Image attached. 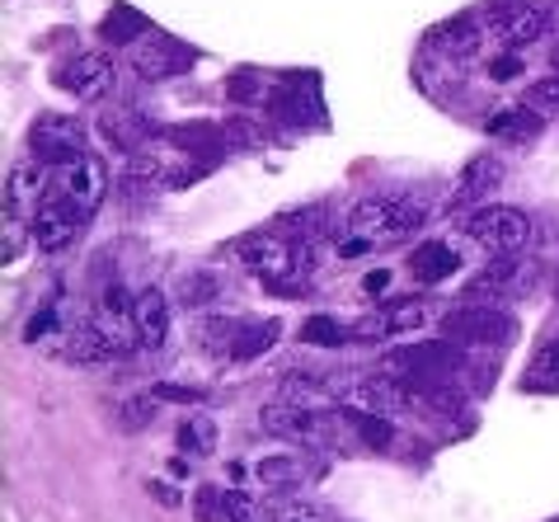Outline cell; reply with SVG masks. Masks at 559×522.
Segmentation results:
<instances>
[{
    "label": "cell",
    "mask_w": 559,
    "mask_h": 522,
    "mask_svg": "<svg viewBox=\"0 0 559 522\" xmlns=\"http://www.w3.org/2000/svg\"><path fill=\"white\" fill-rule=\"evenodd\" d=\"M155 395H160V401H175V405H203L207 401L203 387H179V381H160Z\"/></svg>",
    "instance_id": "cell-37"
},
{
    "label": "cell",
    "mask_w": 559,
    "mask_h": 522,
    "mask_svg": "<svg viewBox=\"0 0 559 522\" xmlns=\"http://www.w3.org/2000/svg\"><path fill=\"white\" fill-rule=\"evenodd\" d=\"M85 128L81 118L71 114H38L28 122V151H34V161L43 165H71L85 156Z\"/></svg>",
    "instance_id": "cell-4"
},
{
    "label": "cell",
    "mask_w": 559,
    "mask_h": 522,
    "mask_svg": "<svg viewBox=\"0 0 559 522\" xmlns=\"http://www.w3.org/2000/svg\"><path fill=\"white\" fill-rule=\"evenodd\" d=\"M465 236H471L479 250H489V254H518V250H526V245H532L536 226H532V217H526V212L493 203V207L471 212V222H465Z\"/></svg>",
    "instance_id": "cell-3"
},
{
    "label": "cell",
    "mask_w": 559,
    "mask_h": 522,
    "mask_svg": "<svg viewBox=\"0 0 559 522\" xmlns=\"http://www.w3.org/2000/svg\"><path fill=\"white\" fill-rule=\"evenodd\" d=\"M155 405H160V395H128V401L118 405V428L122 434H142V428L155 419Z\"/></svg>",
    "instance_id": "cell-31"
},
{
    "label": "cell",
    "mask_w": 559,
    "mask_h": 522,
    "mask_svg": "<svg viewBox=\"0 0 559 522\" xmlns=\"http://www.w3.org/2000/svg\"><path fill=\"white\" fill-rule=\"evenodd\" d=\"M526 391H559V340L540 344L532 353V363H526Z\"/></svg>",
    "instance_id": "cell-25"
},
{
    "label": "cell",
    "mask_w": 559,
    "mask_h": 522,
    "mask_svg": "<svg viewBox=\"0 0 559 522\" xmlns=\"http://www.w3.org/2000/svg\"><path fill=\"white\" fill-rule=\"evenodd\" d=\"M362 287H367V292H385V287H391V273H385V269H371L367 278H362Z\"/></svg>",
    "instance_id": "cell-41"
},
{
    "label": "cell",
    "mask_w": 559,
    "mask_h": 522,
    "mask_svg": "<svg viewBox=\"0 0 559 522\" xmlns=\"http://www.w3.org/2000/svg\"><path fill=\"white\" fill-rule=\"evenodd\" d=\"M269 522H320V509L316 503H273L269 509Z\"/></svg>",
    "instance_id": "cell-36"
},
{
    "label": "cell",
    "mask_w": 559,
    "mask_h": 522,
    "mask_svg": "<svg viewBox=\"0 0 559 522\" xmlns=\"http://www.w3.org/2000/svg\"><path fill=\"white\" fill-rule=\"evenodd\" d=\"M259 424L269 428L273 438H287V442H310V448H320L324 438H330V428H324L320 410H306V405H292V401H273L259 410Z\"/></svg>",
    "instance_id": "cell-7"
},
{
    "label": "cell",
    "mask_w": 559,
    "mask_h": 522,
    "mask_svg": "<svg viewBox=\"0 0 559 522\" xmlns=\"http://www.w3.org/2000/svg\"><path fill=\"white\" fill-rule=\"evenodd\" d=\"M122 175L142 179V183H155V179H165V165L155 161L151 151H128V161H122Z\"/></svg>",
    "instance_id": "cell-35"
},
{
    "label": "cell",
    "mask_w": 559,
    "mask_h": 522,
    "mask_svg": "<svg viewBox=\"0 0 559 522\" xmlns=\"http://www.w3.org/2000/svg\"><path fill=\"white\" fill-rule=\"evenodd\" d=\"M99 38L108 48H122V43H132V38H151V20L136 5H114L99 24Z\"/></svg>",
    "instance_id": "cell-18"
},
{
    "label": "cell",
    "mask_w": 559,
    "mask_h": 522,
    "mask_svg": "<svg viewBox=\"0 0 559 522\" xmlns=\"http://www.w3.org/2000/svg\"><path fill=\"white\" fill-rule=\"evenodd\" d=\"M546 34H550V10H546V5H522V10L503 24V38H508L512 52H522L526 43H536V38H546Z\"/></svg>",
    "instance_id": "cell-20"
},
{
    "label": "cell",
    "mask_w": 559,
    "mask_h": 522,
    "mask_svg": "<svg viewBox=\"0 0 559 522\" xmlns=\"http://www.w3.org/2000/svg\"><path fill=\"white\" fill-rule=\"evenodd\" d=\"M43 334H52V311H38V316L24 325V340H28V344H38Z\"/></svg>",
    "instance_id": "cell-40"
},
{
    "label": "cell",
    "mask_w": 559,
    "mask_h": 522,
    "mask_svg": "<svg viewBox=\"0 0 559 522\" xmlns=\"http://www.w3.org/2000/svg\"><path fill=\"white\" fill-rule=\"evenodd\" d=\"M240 254H245V264L263 273L269 283H287V273H310V250H297V245L277 232L250 236L240 245Z\"/></svg>",
    "instance_id": "cell-5"
},
{
    "label": "cell",
    "mask_w": 559,
    "mask_h": 522,
    "mask_svg": "<svg viewBox=\"0 0 559 522\" xmlns=\"http://www.w3.org/2000/svg\"><path fill=\"white\" fill-rule=\"evenodd\" d=\"M438 334L452 340L461 348H508L518 340V320L499 306H485V301H465L456 311H447L438 320Z\"/></svg>",
    "instance_id": "cell-1"
},
{
    "label": "cell",
    "mask_w": 559,
    "mask_h": 522,
    "mask_svg": "<svg viewBox=\"0 0 559 522\" xmlns=\"http://www.w3.org/2000/svg\"><path fill=\"white\" fill-rule=\"evenodd\" d=\"M151 495L160 499V503H169V509H175V503H179V495H175V489H169V485H155V481H151Z\"/></svg>",
    "instance_id": "cell-42"
},
{
    "label": "cell",
    "mask_w": 559,
    "mask_h": 522,
    "mask_svg": "<svg viewBox=\"0 0 559 522\" xmlns=\"http://www.w3.org/2000/svg\"><path fill=\"white\" fill-rule=\"evenodd\" d=\"M555 301H559V292H555Z\"/></svg>",
    "instance_id": "cell-44"
},
{
    "label": "cell",
    "mask_w": 559,
    "mask_h": 522,
    "mask_svg": "<svg viewBox=\"0 0 559 522\" xmlns=\"http://www.w3.org/2000/svg\"><path fill=\"white\" fill-rule=\"evenodd\" d=\"M179 452H189V456H212L216 452V424L207 419V414H189V419L179 424Z\"/></svg>",
    "instance_id": "cell-26"
},
{
    "label": "cell",
    "mask_w": 559,
    "mask_h": 522,
    "mask_svg": "<svg viewBox=\"0 0 559 522\" xmlns=\"http://www.w3.org/2000/svg\"><path fill=\"white\" fill-rule=\"evenodd\" d=\"M301 340L316 348H338V344H353V325H344L334 316H310L301 325Z\"/></svg>",
    "instance_id": "cell-29"
},
{
    "label": "cell",
    "mask_w": 559,
    "mask_h": 522,
    "mask_svg": "<svg viewBox=\"0 0 559 522\" xmlns=\"http://www.w3.org/2000/svg\"><path fill=\"white\" fill-rule=\"evenodd\" d=\"M428 320V311H424V301H391L381 311V325H385V340H391V334H409V330H418Z\"/></svg>",
    "instance_id": "cell-30"
},
{
    "label": "cell",
    "mask_w": 559,
    "mask_h": 522,
    "mask_svg": "<svg viewBox=\"0 0 559 522\" xmlns=\"http://www.w3.org/2000/svg\"><path fill=\"white\" fill-rule=\"evenodd\" d=\"M432 48H438L442 57H475L479 48H485V28H479L475 14H456L452 24H442V28H432Z\"/></svg>",
    "instance_id": "cell-15"
},
{
    "label": "cell",
    "mask_w": 559,
    "mask_h": 522,
    "mask_svg": "<svg viewBox=\"0 0 559 522\" xmlns=\"http://www.w3.org/2000/svg\"><path fill=\"white\" fill-rule=\"evenodd\" d=\"M52 183H57V165H43V161H24L14 165L10 179H5V212L14 217H34V212L52 198Z\"/></svg>",
    "instance_id": "cell-8"
},
{
    "label": "cell",
    "mask_w": 559,
    "mask_h": 522,
    "mask_svg": "<svg viewBox=\"0 0 559 522\" xmlns=\"http://www.w3.org/2000/svg\"><path fill=\"white\" fill-rule=\"evenodd\" d=\"M338 395L334 381H320V377H297V372H287L283 377V401L292 405H306V410H324Z\"/></svg>",
    "instance_id": "cell-22"
},
{
    "label": "cell",
    "mask_w": 559,
    "mask_h": 522,
    "mask_svg": "<svg viewBox=\"0 0 559 522\" xmlns=\"http://www.w3.org/2000/svg\"><path fill=\"white\" fill-rule=\"evenodd\" d=\"M175 297L189 306V311H198V306H212L222 297V283H216V273H179Z\"/></svg>",
    "instance_id": "cell-28"
},
{
    "label": "cell",
    "mask_w": 559,
    "mask_h": 522,
    "mask_svg": "<svg viewBox=\"0 0 559 522\" xmlns=\"http://www.w3.org/2000/svg\"><path fill=\"white\" fill-rule=\"evenodd\" d=\"M57 353L67 363H108V358H122V344L108 334L99 320H81V325H71L67 334H57Z\"/></svg>",
    "instance_id": "cell-12"
},
{
    "label": "cell",
    "mask_w": 559,
    "mask_h": 522,
    "mask_svg": "<svg viewBox=\"0 0 559 522\" xmlns=\"http://www.w3.org/2000/svg\"><path fill=\"white\" fill-rule=\"evenodd\" d=\"M254 475H259V485L263 489H292V485H301L306 481V462L301 456H263V462L254 466Z\"/></svg>",
    "instance_id": "cell-24"
},
{
    "label": "cell",
    "mask_w": 559,
    "mask_h": 522,
    "mask_svg": "<svg viewBox=\"0 0 559 522\" xmlns=\"http://www.w3.org/2000/svg\"><path fill=\"white\" fill-rule=\"evenodd\" d=\"M503 183V161L499 156H471L461 165L456 175V189H452V203L465 207V203H479V198H489L493 189Z\"/></svg>",
    "instance_id": "cell-13"
},
{
    "label": "cell",
    "mask_w": 559,
    "mask_h": 522,
    "mask_svg": "<svg viewBox=\"0 0 559 522\" xmlns=\"http://www.w3.org/2000/svg\"><path fill=\"white\" fill-rule=\"evenodd\" d=\"M28 240H34V232H28V222H24V217H14V212H5V236H0V259H5V264H20L24 250H28Z\"/></svg>",
    "instance_id": "cell-33"
},
{
    "label": "cell",
    "mask_w": 559,
    "mask_h": 522,
    "mask_svg": "<svg viewBox=\"0 0 559 522\" xmlns=\"http://www.w3.org/2000/svg\"><path fill=\"white\" fill-rule=\"evenodd\" d=\"M104 189H108V179H104V165L95 156H81V161H71V165H57L52 193L67 198V203H75L85 217H95V207L104 203Z\"/></svg>",
    "instance_id": "cell-9"
},
{
    "label": "cell",
    "mask_w": 559,
    "mask_h": 522,
    "mask_svg": "<svg viewBox=\"0 0 559 522\" xmlns=\"http://www.w3.org/2000/svg\"><path fill=\"white\" fill-rule=\"evenodd\" d=\"M409 269H414L418 283H447L461 269V254L447 240H428V245H418V250L409 254Z\"/></svg>",
    "instance_id": "cell-17"
},
{
    "label": "cell",
    "mask_w": 559,
    "mask_h": 522,
    "mask_svg": "<svg viewBox=\"0 0 559 522\" xmlns=\"http://www.w3.org/2000/svg\"><path fill=\"white\" fill-rule=\"evenodd\" d=\"M277 340H283V320H245L240 340H236V353L230 358H259V353H269Z\"/></svg>",
    "instance_id": "cell-23"
},
{
    "label": "cell",
    "mask_w": 559,
    "mask_h": 522,
    "mask_svg": "<svg viewBox=\"0 0 559 522\" xmlns=\"http://www.w3.org/2000/svg\"><path fill=\"white\" fill-rule=\"evenodd\" d=\"M198 61V52L189 48V43H179V38H165V34H155L146 38L142 48L132 52V67L142 81H169V75H179V71H189Z\"/></svg>",
    "instance_id": "cell-11"
},
{
    "label": "cell",
    "mask_w": 559,
    "mask_h": 522,
    "mask_svg": "<svg viewBox=\"0 0 559 522\" xmlns=\"http://www.w3.org/2000/svg\"><path fill=\"white\" fill-rule=\"evenodd\" d=\"M424 226V207L405 198H362L348 212V232L362 236L367 245H400Z\"/></svg>",
    "instance_id": "cell-2"
},
{
    "label": "cell",
    "mask_w": 559,
    "mask_h": 522,
    "mask_svg": "<svg viewBox=\"0 0 559 522\" xmlns=\"http://www.w3.org/2000/svg\"><path fill=\"white\" fill-rule=\"evenodd\" d=\"M555 71H559V52H555Z\"/></svg>",
    "instance_id": "cell-43"
},
{
    "label": "cell",
    "mask_w": 559,
    "mask_h": 522,
    "mask_svg": "<svg viewBox=\"0 0 559 522\" xmlns=\"http://www.w3.org/2000/svg\"><path fill=\"white\" fill-rule=\"evenodd\" d=\"M526 109L559 114V75H540L536 85H526Z\"/></svg>",
    "instance_id": "cell-34"
},
{
    "label": "cell",
    "mask_w": 559,
    "mask_h": 522,
    "mask_svg": "<svg viewBox=\"0 0 559 522\" xmlns=\"http://www.w3.org/2000/svg\"><path fill=\"white\" fill-rule=\"evenodd\" d=\"M259 90H263V81L254 71H240V75H230L226 81V95L236 99V104H250V99H259Z\"/></svg>",
    "instance_id": "cell-38"
},
{
    "label": "cell",
    "mask_w": 559,
    "mask_h": 522,
    "mask_svg": "<svg viewBox=\"0 0 559 522\" xmlns=\"http://www.w3.org/2000/svg\"><path fill=\"white\" fill-rule=\"evenodd\" d=\"M512 75H522V57L518 52L493 57V81H512Z\"/></svg>",
    "instance_id": "cell-39"
},
{
    "label": "cell",
    "mask_w": 559,
    "mask_h": 522,
    "mask_svg": "<svg viewBox=\"0 0 559 522\" xmlns=\"http://www.w3.org/2000/svg\"><path fill=\"white\" fill-rule=\"evenodd\" d=\"M132 330H136V340H142L146 348H165V340H169V301H165L160 287H146L142 297H136Z\"/></svg>",
    "instance_id": "cell-14"
},
{
    "label": "cell",
    "mask_w": 559,
    "mask_h": 522,
    "mask_svg": "<svg viewBox=\"0 0 559 522\" xmlns=\"http://www.w3.org/2000/svg\"><path fill=\"white\" fill-rule=\"evenodd\" d=\"M85 222H90V217H85L81 207L52 193L48 203H43L34 217H28V232H34V245H38V250H48V254H52V250H67V245L85 232Z\"/></svg>",
    "instance_id": "cell-6"
},
{
    "label": "cell",
    "mask_w": 559,
    "mask_h": 522,
    "mask_svg": "<svg viewBox=\"0 0 559 522\" xmlns=\"http://www.w3.org/2000/svg\"><path fill=\"white\" fill-rule=\"evenodd\" d=\"M99 132H104V142H108V146H118V151H122V156H128V151H142L151 137H155L151 122H146L142 114H132V109L104 114V118H99Z\"/></svg>",
    "instance_id": "cell-16"
},
{
    "label": "cell",
    "mask_w": 559,
    "mask_h": 522,
    "mask_svg": "<svg viewBox=\"0 0 559 522\" xmlns=\"http://www.w3.org/2000/svg\"><path fill=\"white\" fill-rule=\"evenodd\" d=\"M52 81L67 90V95L90 104V99L108 95V85H114V61H108L104 52H81V57H71V61H61Z\"/></svg>",
    "instance_id": "cell-10"
},
{
    "label": "cell",
    "mask_w": 559,
    "mask_h": 522,
    "mask_svg": "<svg viewBox=\"0 0 559 522\" xmlns=\"http://www.w3.org/2000/svg\"><path fill=\"white\" fill-rule=\"evenodd\" d=\"M485 132H493V137H512V142H532V137L540 132V114L536 109H493L489 118H485Z\"/></svg>",
    "instance_id": "cell-21"
},
{
    "label": "cell",
    "mask_w": 559,
    "mask_h": 522,
    "mask_svg": "<svg viewBox=\"0 0 559 522\" xmlns=\"http://www.w3.org/2000/svg\"><path fill=\"white\" fill-rule=\"evenodd\" d=\"M165 137L179 151H198V156H207V161H222V151H226V132L212 128V122H183V128H169Z\"/></svg>",
    "instance_id": "cell-19"
},
{
    "label": "cell",
    "mask_w": 559,
    "mask_h": 522,
    "mask_svg": "<svg viewBox=\"0 0 559 522\" xmlns=\"http://www.w3.org/2000/svg\"><path fill=\"white\" fill-rule=\"evenodd\" d=\"M193 509L203 522H240L236 509H230V499H226V489H216V485H198L193 489Z\"/></svg>",
    "instance_id": "cell-32"
},
{
    "label": "cell",
    "mask_w": 559,
    "mask_h": 522,
    "mask_svg": "<svg viewBox=\"0 0 559 522\" xmlns=\"http://www.w3.org/2000/svg\"><path fill=\"white\" fill-rule=\"evenodd\" d=\"M344 419H348V424L357 428V438H362L371 452L391 448L395 428H391V419H385V414H377V410H344Z\"/></svg>",
    "instance_id": "cell-27"
}]
</instances>
